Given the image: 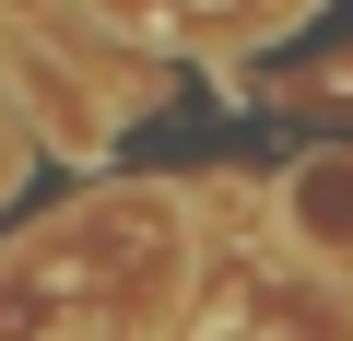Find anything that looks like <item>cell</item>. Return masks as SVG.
I'll return each instance as SVG.
<instances>
[{"instance_id": "obj_1", "label": "cell", "mask_w": 353, "mask_h": 341, "mask_svg": "<svg viewBox=\"0 0 353 341\" xmlns=\"http://www.w3.org/2000/svg\"><path fill=\"white\" fill-rule=\"evenodd\" d=\"M283 224L330 259V271H353V153H306L294 177H283Z\"/></svg>"}, {"instance_id": "obj_2", "label": "cell", "mask_w": 353, "mask_h": 341, "mask_svg": "<svg viewBox=\"0 0 353 341\" xmlns=\"http://www.w3.org/2000/svg\"><path fill=\"white\" fill-rule=\"evenodd\" d=\"M259 341H294V329H259Z\"/></svg>"}]
</instances>
